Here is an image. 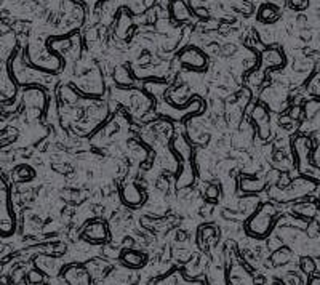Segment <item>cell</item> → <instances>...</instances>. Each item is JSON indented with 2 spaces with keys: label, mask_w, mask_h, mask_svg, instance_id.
Here are the masks:
<instances>
[{
  "label": "cell",
  "mask_w": 320,
  "mask_h": 285,
  "mask_svg": "<svg viewBox=\"0 0 320 285\" xmlns=\"http://www.w3.org/2000/svg\"><path fill=\"white\" fill-rule=\"evenodd\" d=\"M258 18H259V21H263V22H272V21H276L279 18V10L272 4H266V5L261 7V10H259Z\"/></svg>",
  "instance_id": "7402d4cb"
},
{
  "label": "cell",
  "mask_w": 320,
  "mask_h": 285,
  "mask_svg": "<svg viewBox=\"0 0 320 285\" xmlns=\"http://www.w3.org/2000/svg\"><path fill=\"white\" fill-rule=\"evenodd\" d=\"M315 223H317V226L320 228V210H317V213H315Z\"/></svg>",
  "instance_id": "1f68e13d"
},
{
  "label": "cell",
  "mask_w": 320,
  "mask_h": 285,
  "mask_svg": "<svg viewBox=\"0 0 320 285\" xmlns=\"http://www.w3.org/2000/svg\"><path fill=\"white\" fill-rule=\"evenodd\" d=\"M61 277L67 285H93L91 272L80 263H70L61 268Z\"/></svg>",
  "instance_id": "5b68a950"
},
{
  "label": "cell",
  "mask_w": 320,
  "mask_h": 285,
  "mask_svg": "<svg viewBox=\"0 0 320 285\" xmlns=\"http://www.w3.org/2000/svg\"><path fill=\"white\" fill-rule=\"evenodd\" d=\"M291 259V250L288 247H280L270 255V263L272 266H283Z\"/></svg>",
  "instance_id": "ffe728a7"
},
{
  "label": "cell",
  "mask_w": 320,
  "mask_h": 285,
  "mask_svg": "<svg viewBox=\"0 0 320 285\" xmlns=\"http://www.w3.org/2000/svg\"><path fill=\"white\" fill-rule=\"evenodd\" d=\"M16 231V220L15 213L11 208V200L8 194L7 183L2 181V189H0V232L4 237L15 234Z\"/></svg>",
  "instance_id": "3957f363"
},
{
  "label": "cell",
  "mask_w": 320,
  "mask_h": 285,
  "mask_svg": "<svg viewBox=\"0 0 320 285\" xmlns=\"http://www.w3.org/2000/svg\"><path fill=\"white\" fill-rule=\"evenodd\" d=\"M285 63V56H283L277 49H269L263 52L261 55V66L264 67H280Z\"/></svg>",
  "instance_id": "9a60e30c"
},
{
  "label": "cell",
  "mask_w": 320,
  "mask_h": 285,
  "mask_svg": "<svg viewBox=\"0 0 320 285\" xmlns=\"http://www.w3.org/2000/svg\"><path fill=\"white\" fill-rule=\"evenodd\" d=\"M109 235L111 234H109V228H108V224H106V221L94 218L84 226V229L80 232V239H84L88 244L101 245L109 241Z\"/></svg>",
  "instance_id": "277c9868"
},
{
  "label": "cell",
  "mask_w": 320,
  "mask_h": 285,
  "mask_svg": "<svg viewBox=\"0 0 320 285\" xmlns=\"http://www.w3.org/2000/svg\"><path fill=\"white\" fill-rule=\"evenodd\" d=\"M114 80H115V84L120 85V87H132L133 82H135V79L132 77V74H130V70H128L127 66H118V67H115V70H114Z\"/></svg>",
  "instance_id": "d6986e66"
},
{
  "label": "cell",
  "mask_w": 320,
  "mask_h": 285,
  "mask_svg": "<svg viewBox=\"0 0 320 285\" xmlns=\"http://www.w3.org/2000/svg\"><path fill=\"white\" fill-rule=\"evenodd\" d=\"M120 197L124 204L130 208H138L146 202V193L133 181L124 183L120 189Z\"/></svg>",
  "instance_id": "ba28073f"
},
{
  "label": "cell",
  "mask_w": 320,
  "mask_h": 285,
  "mask_svg": "<svg viewBox=\"0 0 320 285\" xmlns=\"http://www.w3.org/2000/svg\"><path fill=\"white\" fill-rule=\"evenodd\" d=\"M46 101H48V97H46V93L42 87L32 85L22 91V103H24L26 109L42 111L46 106Z\"/></svg>",
  "instance_id": "30bf717a"
},
{
  "label": "cell",
  "mask_w": 320,
  "mask_h": 285,
  "mask_svg": "<svg viewBox=\"0 0 320 285\" xmlns=\"http://www.w3.org/2000/svg\"><path fill=\"white\" fill-rule=\"evenodd\" d=\"M34 176H35V173L29 165H19V167H16V170H15V178L18 181H31Z\"/></svg>",
  "instance_id": "cb8c5ba5"
},
{
  "label": "cell",
  "mask_w": 320,
  "mask_h": 285,
  "mask_svg": "<svg viewBox=\"0 0 320 285\" xmlns=\"http://www.w3.org/2000/svg\"><path fill=\"white\" fill-rule=\"evenodd\" d=\"M300 268H301V271L304 272V274H307V276H311V274H314V272H315V263L312 261V258H309V256L301 258Z\"/></svg>",
  "instance_id": "4316f807"
},
{
  "label": "cell",
  "mask_w": 320,
  "mask_h": 285,
  "mask_svg": "<svg viewBox=\"0 0 320 285\" xmlns=\"http://www.w3.org/2000/svg\"><path fill=\"white\" fill-rule=\"evenodd\" d=\"M290 117L293 118V121H294V118H300L301 117V108H300L298 104H293L291 108H290Z\"/></svg>",
  "instance_id": "f546056e"
},
{
  "label": "cell",
  "mask_w": 320,
  "mask_h": 285,
  "mask_svg": "<svg viewBox=\"0 0 320 285\" xmlns=\"http://www.w3.org/2000/svg\"><path fill=\"white\" fill-rule=\"evenodd\" d=\"M0 84H2V101H7L10 98H13L15 97V93H16V85H15V82L13 79H10L8 74H7V70L4 69L2 70V79H0Z\"/></svg>",
  "instance_id": "ac0fdd59"
},
{
  "label": "cell",
  "mask_w": 320,
  "mask_h": 285,
  "mask_svg": "<svg viewBox=\"0 0 320 285\" xmlns=\"http://www.w3.org/2000/svg\"><path fill=\"white\" fill-rule=\"evenodd\" d=\"M219 194H221V187H219V184H216V183H210V184L205 187V197H207L208 200H211V202L218 200V199H219Z\"/></svg>",
  "instance_id": "484cf974"
},
{
  "label": "cell",
  "mask_w": 320,
  "mask_h": 285,
  "mask_svg": "<svg viewBox=\"0 0 320 285\" xmlns=\"http://www.w3.org/2000/svg\"><path fill=\"white\" fill-rule=\"evenodd\" d=\"M252 118L255 125L258 127L256 133L259 139L267 141L270 136V124H269V111L263 103H256L252 111Z\"/></svg>",
  "instance_id": "9c48e42d"
},
{
  "label": "cell",
  "mask_w": 320,
  "mask_h": 285,
  "mask_svg": "<svg viewBox=\"0 0 320 285\" xmlns=\"http://www.w3.org/2000/svg\"><path fill=\"white\" fill-rule=\"evenodd\" d=\"M304 109H306V114H307V117H311V115H314L318 109H320V103H306V106H304Z\"/></svg>",
  "instance_id": "f1b7e54d"
},
{
  "label": "cell",
  "mask_w": 320,
  "mask_h": 285,
  "mask_svg": "<svg viewBox=\"0 0 320 285\" xmlns=\"http://www.w3.org/2000/svg\"><path fill=\"white\" fill-rule=\"evenodd\" d=\"M178 61H180L184 67L192 69V70H205L208 59L202 50L195 49V46H187L180 55H178Z\"/></svg>",
  "instance_id": "52a82bcc"
},
{
  "label": "cell",
  "mask_w": 320,
  "mask_h": 285,
  "mask_svg": "<svg viewBox=\"0 0 320 285\" xmlns=\"http://www.w3.org/2000/svg\"><path fill=\"white\" fill-rule=\"evenodd\" d=\"M167 88H168V84H165V82H157V80H151L144 85V90L154 98H160L162 94L167 91Z\"/></svg>",
  "instance_id": "603a6c76"
},
{
  "label": "cell",
  "mask_w": 320,
  "mask_h": 285,
  "mask_svg": "<svg viewBox=\"0 0 320 285\" xmlns=\"http://www.w3.org/2000/svg\"><path fill=\"white\" fill-rule=\"evenodd\" d=\"M26 279L29 282V285H40L45 279L42 269H31L28 274H26Z\"/></svg>",
  "instance_id": "d4e9b609"
},
{
  "label": "cell",
  "mask_w": 320,
  "mask_h": 285,
  "mask_svg": "<svg viewBox=\"0 0 320 285\" xmlns=\"http://www.w3.org/2000/svg\"><path fill=\"white\" fill-rule=\"evenodd\" d=\"M266 181L264 180H259V178H255V176H242L240 181H239V189L243 193V194H256V193H261L266 189Z\"/></svg>",
  "instance_id": "4fadbf2b"
},
{
  "label": "cell",
  "mask_w": 320,
  "mask_h": 285,
  "mask_svg": "<svg viewBox=\"0 0 320 285\" xmlns=\"http://www.w3.org/2000/svg\"><path fill=\"white\" fill-rule=\"evenodd\" d=\"M194 181H195V169H194L191 160H186L180 175H178V178H176V187L178 189L191 187Z\"/></svg>",
  "instance_id": "5bb4252c"
},
{
  "label": "cell",
  "mask_w": 320,
  "mask_h": 285,
  "mask_svg": "<svg viewBox=\"0 0 320 285\" xmlns=\"http://www.w3.org/2000/svg\"><path fill=\"white\" fill-rule=\"evenodd\" d=\"M120 261L130 269H141L147 263V256L144 253H141L138 250H132V248H127L120 253Z\"/></svg>",
  "instance_id": "7c38bea8"
},
{
  "label": "cell",
  "mask_w": 320,
  "mask_h": 285,
  "mask_svg": "<svg viewBox=\"0 0 320 285\" xmlns=\"http://www.w3.org/2000/svg\"><path fill=\"white\" fill-rule=\"evenodd\" d=\"M152 285H207V282L202 279L189 277L184 268H171L167 274L154 280Z\"/></svg>",
  "instance_id": "8992f818"
},
{
  "label": "cell",
  "mask_w": 320,
  "mask_h": 285,
  "mask_svg": "<svg viewBox=\"0 0 320 285\" xmlns=\"http://www.w3.org/2000/svg\"><path fill=\"white\" fill-rule=\"evenodd\" d=\"M231 252V248H229ZM226 282L228 285H255L256 279L252 269L243 261L237 258L234 252L228 255V269H226Z\"/></svg>",
  "instance_id": "7a4b0ae2"
},
{
  "label": "cell",
  "mask_w": 320,
  "mask_h": 285,
  "mask_svg": "<svg viewBox=\"0 0 320 285\" xmlns=\"http://www.w3.org/2000/svg\"><path fill=\"white\" fill-rule=\"evenodd\" d=\"M132 26H133L132 18H130V15H127L124 11V13L118 16V19H117V35L120 39L128 37V31L132 29Z\"/></svg>",
  "instance_id": "44dd1931"
},
{
  "label": "cell",
  "mask_w": 320,
  "mask_h": 285,
  "mask_svg": "<svg viewBox=\"0 0 320 285\" xmlns=\"http://www.w3.org/2000/svg\"><path fill=\"white\" fill-rule=\"evenodd\" d=\"M307 285H320V276H312Z\"/></svg>",
  "instance_id": "4dcf8cb0"
},
{
  "label": "cell",
  "mask_w": 320,
  "mask_h": 285,
  "mask_svg": "<svg viewBox=\"0 0 320 285\" xmlns=\"http://www.w3.org/2000/svg\"><path fill=\"white\" fill-rule=\"evenodd\" d=\"M307 90H309L311 94H315V97L320 98V74L318 73L311 79L309 85H307Z\"/></svg>",
  "instance_id": "83f0119b"
},
{
  "label": "cell",
  "mask_w": 320,
  "mask_h": 285,
  "mask_svg": "<svg viewBox=\"0 0 320 285\" xmlns=\"http://www.w3.org/2000/svg\"><path fill=\"white\" fill-rule=\"evenodd\" d=\"M170 11H171V16L180 22L191 19V11H189L187 5L183 2V0H175L170 7Z\"/></svg>",
  "instance_id": "2e32d148"
},
{
  "label": "cell",
  "mask_w": 320,
  "mask_h": 285,
  "mask_svg": "<svg viewBox=\"0 0 320 285\" xmlns=\"http://www.w3.org/2000/svg\"><path fill=\"white\" fill-rule=\"evenodd\" d=\"M4 285H8V283H4Z\"/></svg>",
  "instance_id": "d6a6232c"
},
{
  "label": "cell",
  "mask_w": 320,
  "mask_h": 285,
  "mask_svg": "<svg viewBox=\"0 0 320 285\" xmlns=\"http://www.w3.org/2000/svg\"><path fill=\"white\" fill-rule=\"evenodd\" d=\"M279 220V208L272 202H264L247 218L243 229L248 237L256 241H263L272 232Z\"/></svg>",
  "instance_id": "6da1fadb"
},
{
  "label": "cell",
  "mask_w": 320,
  "mask_h": 285,
  "mask_svg": "<svg viewBox=\"0 0 320 285\" xmlns=\"http://www.w3.org/2000/svg\"><path fill=\"white\" fill-rule=\"evenodd\" d=\"M219 239V229H216L215 224H204L197 231V244L202 250H208L210 244L216 242Z\"/></svg>",
  "instance_id": "8fae6325"
},
{
  "label": "cell",
  "mask_w": 320,
  "mask_h": 285,
  "mask_svg": "<svg viewBox=\"0 0 320 285\" xmlns=\"http://www.w3.org/2000/svg\"><path fill=\"white\" fill-rule=\"evenodd\" d=\"M318 207L315 204H312V202H301V204H296L293 207V213L294 215H298L300 218H306V220H311L315 217Z\"/></svg>",
  "instance_id": "e0dca14e"
}]
</instances>
